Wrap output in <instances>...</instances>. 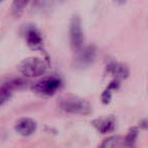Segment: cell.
<instances>
[{"label":"cell","mask_w":148,"mask_h":148,"mask_svg":"<svg viewBox=\"0 0 148 148\" xmlns=\"http://www.w3.org/2000/svg\"><path fill=\"white\" fill-rule=\"evenodd\" d=\"M29 2H31V0H13L12 5H11L12 14L16 15V16L21 15Z\"/></svg>","instance_id":"cell-11"},{"label":"cell","mask_w":148,"mask_h":148,"mask_svg":"<svg viewBox=\"0 0 148 148\" xmlns=\"http://www.w3.org/2000/svg\"><path fill=\"white\" fill-rule=\"evenodd\" d=\"M69 37L70 47H71L72 51L77 53L83 47V42H84L82 25H81V19L79 15H73L70 21Z\"/></svg>","instance_id":"cell-4"},{"label":"cell","mask_w":148,"mask_h":148,"mask_svg":"<svg viewBox=\"0 0 148 148\" xmlns=\"http://www.w3.org/2000/svg\"><path fill=\"white\" fill-rule=\"evenodd\" d=\"M25 39L29 49L34 51H41L44 48V39L42 34L35 25H29L25 29Z\"/></svg>","instance_id":"cell-6"},{"label":"cell","mask_w":148,"mask_h":148,"mask_svg":"<svg viewBox=\"0 0 148 148\" xmlns=\"http://www.w3.org/2000/svg\"><path fill=\"white\" fill-rule=\"evenodd\" d=\"M119 85H120V82L117 79H114V80L110 83L109 86H108L107 88L103 90V92L101 93V101H103V103L108 105V103H111L112 97H113V91L117 90V89L119 88Z\"/></svg>","instance_id":"cell-10"},{"label":"cell","mask_w":148,"mask_h":148,"mask_svg":"<svg viewBox=\"0 0 148 148\" xmlns=\"http://www.w3.org/2000/svg\"><path fill=\"white\" fill-rule=\"evenodd\" d=\"M17 69L25 77H40L47 72L48 63L43 58L29 57L19 62Z\"/></svg>","instance_id":"cell-2"},{"label":"cell","mask_w":148,"mask_h":148,"mask_svg":"<svg viewBox=\"0 0 148 148\" xmlns=\"http://www.w3.org/2000/svg\"><path fill=\"white\" fill-rule=\"evenodd\" d=\"M62 80L58 76H49L41 79L33 86L34 92L41 97L54 95L62 87Z\"/></svg>","instance_id":"cell-3"},{"label":"cell","mask_w":148,"mask_h":148,"mask_svg":"<svg viewBox=\"0 0 148 148\" xmlns=\"http://www.w3.org/2000/svg\"><path fill=\"white\" fill-rule=\"evenodd\" d=\"M138 137V130L136 128H132L128 132L127 136L124 138V144L125 146H133L135 144L136 140Z\"/></svg>","instance_id":"cell-13"},{"label":"cell","mask_w":148,"mask_h":148,"mask_svg":"<svg viewBox=\"0 0 148 148\" xmlns=\"http://www.w3.org/2000/svg\"><path fill=\"white\" fill-rule=\"evenodd\" d=\"M92 126L101 134H109L115 130L116 128V120L113 116H107V117L97 118L91 122Z\"/></svg>","instance_id":"cell-8"},{"label":"cell","mask_w":148,"mask_h":148,"mask_svg":"<svg viewBox=\"0 0 148 148\" xmlns=\"http://www.w3.org/2000/svg\"><path fill=\"white\" fill-rule=\"evenodd\" d=\"M61 1H63V0H61Z\"/></svg>","instance_id":"cell-16"},{"label":"cell","mask_w":148,"mask_h":148,"mask_svg":"<svg viewBox=\"0 0 148 148\" xmlns=\"http://www.w3.org/2000/svg\"><path fill=\"white\" fill-rule=\"evenodd\" d=\"M128 0H116V2L119 3V4H124V3L127 2Z\"/></svg>","instance_id":"cell-14"},{"label":"cell","mask_w":148,"mask_h":148,"mask_svg":"<svg viewBox=\"0 0 148 148\" xmlns=\"http://www.w3.org/2000/svg\"><path fill=\"white\" fill-rule=\"evenodd\" d=\"M125 146L124 144V138L120 136H111L103 140L101 143V147H119V146Z\"/></svg>","instance_id":"cell-12"},{"label":"cell","mask_w":148,"mask_h":148,"mask_svg":"<svg viewBox=\"0 0 148 148\" xmlns=\"http://www.w3.org/2000/svg\"><path fill=\"white\" fill-rule=\"evenodd\" d=\"M15 132L23 137H29L33 135L37 130V123L35 120L31 118H21L18 121L15 123L14 126Z\"/></svg>","instance_id":"cell-7"},{"label":"cell","mask_w":148,"mask_h":148,"mask_svg":"<svg viewBox=\"0 0 148 148\" xmlns=\"http://www.w3.org/2000/svg\"><path fill=\"white\" fill-rule=\"evenodd\" d=\"M107 71L111 75H113L114 78L117 80L126 79L129 76V69L126 65L120 63V62L112 61L107 65Z\"/></svg>","instance_id":"cell-9"},{"label":"cell","mask_w":148,"mask_h":148,"mask_svg":"<svg viewBox=\"0 0 148 148\" xmlns=\"http://www.w3.org/2000/svg\"><path fill=\"white\" fill-rule=\"evenodd\" d=\"M2 1H4V0H0V2H2Z\"/></svg>","instance_id":"cell-15"},{"label":"cell","mask_w":148,"mask_h":148,"mask_svg":"<svg viewBox=\"0 0 148 148\" xmlns=\"http://www.w3.org/2000/svg\"><path fill=\"white\" fill-rule=\"evenodd\" d=\"M60 109L71 115L88 116L92 113V107L87 101L77 95H65L60 99Z\"/></svg>","instance_id":"cell-1"},{"label":"cell","mask_w":148,"mask_h":148,"mask_svg":"<svg viewBox=\"0 0 148 148\" xmlns=\"http://www.w3.org/2000/svg\"><path fill=\"white\" fill-rule=\"evenodd\" d=\"M77 53H78V56L75 60V66L81 69L92 65L97 58V49L93 45L82 47Z\"/></svg>","instance_id":"cell-5"}]
</instances>
